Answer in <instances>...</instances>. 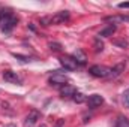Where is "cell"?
<instances>
[{
	"label": "cell",
	"mask_w": 129,
	"mask_h": 127,
	"mask_svg": "<svg viewBox=\"0 0 129 127\" xmlns=\"http://www.w3.org/2000/svg\"><path fill=\"white\" fill-rule=\"evenodd\" d=\"M17 23H18V18H17V17H14V15H11V14H6V15L3 17V21H2L0 29H2V32L9 33V32H12V29L17 26Z\"/></svg>",
	"instance_id": "6da1fadb"
},
{
	"label": "cell",
	"mask_w": 129,
	"mask_h": 127,
	"mask_svg": "<svg viewBox=\"0 0 129 127\" xmlns=\"http://www.w3.org/2000/svg\"><path fill=\"white\" fill-rule=\"evenodd\" d=\"M89 72H90V75H92V76H95V78H105V76H108L110 69H108L107 66L95 64V66H92V67L89 69Z\"/></svg>",
	"instance_id": "7a4b0ae2"
},
{
	"label": "cell",
	"mask_w": 129,
	"mask_h": 127,
	"mask_svg": "<svg viewBox=\"0 0 129 127\" xmlns=\"http://www.w3.org/2000/svg\"><path fill=\"white\" fill-rule=\"evenodd\" d=\"M69 81V78L66 76V75H62V73H54V75H51L50 76V79H48V82L51 84V85H66V82Z\"/></svg>",
	"instance_id": "3957f363"
},
{
	"label": "cell",
	"mask_w": 129,
	"mask_h": 127,
	"mask_svg": "<svg viewBox=\"0 0 129 127\" xmlns=\"http://www.w3.org/2000/svg\"><path fill=\"white\" fill-rule=\"evenodd\" d=\"M60 64L63 66L66 70H75V69L78 67L77 61H75L71 55H63V57H60Z\"/></svg>",
	"instance_id": "277c9868"
},
{
	"label": "cell",
	"mask_w": 129,
	"mask_h": 127,
	"mask_svg": "<svg viewBox=\"0 0 129 127\" xmlns=\"http://www.w3.org/2000/svg\"><path fill=\"white\" fill-rule=\"evenodd\" d=\"M69 20V12L68 11H60L56 15L51 17V24H63Z\"/></svg>",
	"instance_id": "5b68a950"
},
{
	"label": "cell",
	"mask_w": 129,
	"mask_h": 127,
	"mask_svg": "<svg viewBox=\"0 0 129 127\" xmlns=\"http://www.w3.org/2000/svg\"><path fill=\"white\" fill-rule=\"evenodd\" d=\"M125 67H126V61H120V63H117L114 67L110 69L108 76H110V78H117V76H120V75L125 72Z\"/></svg>",
	"instance_id": "8992f818"
},
{
	"label": "cell",
	"mask_w": 129,
	"mask_h": 127,
	"mask_svg": "<svg viewBox=\"0 0 129 127\" xmlns=\"http://www.w3.org/2000/svg\"><path fill=\"white\" fill-rule=\"evenodd\" d=\"M41 118V112L39 111H36V109H33L29 112V115L26 117V120H24V126L26 127H32L38 120Z\"/></svg>",
	"instance_id": "52a82bcc"
},
{
	"label": "cell",
	"mask_w": 129,
	"mask_h": 127,
	"mask_svg": "<svg viewBox=\"0 0 129 127\" xmlns=\"http://www.w3.org/2000/svg\"><path fill=\"white\" fill-rule=\"evenodd\" d=\"M102 103H104V97L101 94H92V96H89V99H87V106L90 109H95L98 106H101Z\"/></svg>",
	"instance_id": "ba28073f"
},
{
	"label": "cell",
	"mask_w": 129,
	"mask_h": 127,
	"mask_svg": "<svg viewBox=\"0 0 129 127\" xmlns=\"http://www.w3.org/2000/svg\"><path fill=\"white\" fill-rule=\"evenodd\" d=\"M3 79L11 82V84H21V78L12 70H5L3 72Z\"/></svg>",
	"instance_id": "9c48e42d"
},
{
	"label": "cell",
	"mask_w": 129,
	"mask_h": 127,
	"mask_svg": "<svg viewBox=\"0 0 129 127\" xmlns=\"http://www.w3.org/2000/svg\"><path fill=\"white\" fill-rule=\"evenodd\" d=\"M78 66H84V64L87 63V57H86V54H84V51L83 49H75L74 52H72V55H71Z\"/></svg>",
	"instance_id": "30bf717a"
},
{
	"label": "cell",
	"mask_w": 129,
	"mask_h": 127,
	"mask_svg": "<svg viewBox=\"0 0 129 127\" xmlns=\"http://www.w3.org/2000/svg\"><path fill=\"white\" fill-rule=\"evenodd\" d=\"M77 93L75 91V88L74 87H71V85H63L62 88H60V94H62V97H69V96H74Z\"/></svg>",
	"instance_id": "8fae6325"
},
{
	"label": "cell",
	"mask_w": 129,
	"mask_h": 127,
	"mask_svg": "<svg viewBox=\"0 0 129 127\" xmlns=\"http://www.w3.org/2000/svg\"><path fill=\"white\" fill-rule=\"evenodd\" d=\"M114 32H116V26H108V27H105L104 30H101V33H99V37L102 36V37H110V36H113L114 34Z\"/></svg>",
	"instance_id": "7c38bea8"
},
{
	"label": "cell",
	"mask_w": 129,
	"mask_h": 127,
	"mask_svg": "<svg viewBox=\"0 0 129 127\" xmlns=\"http://www.w3.org/2000/svg\"><path fill=\"white\" fill-rule=\"evenodd\" d=\"M105 21L116 24V23H122V21H129V18H128V17H107V18H105Z\"/></svg>",
	"instance_id": "4fadbf2b"
},
{
	"label": "cell",
	"mask_w": 129,
	"mask_h": 127,
	"mask_svg": "<svg viewBox=\"0 0 129 127\" xmlns=\"http://www.w3.org/2000/svg\"><path fill=\"white\" fill-rule=\"evenodd\" d=\"M72 99H74V102H75V103H83V102H87V97L83 94V93H78V91L72 96Z\"/></svg>",
	"instance_id": "5bb4252c"
},
{
	"label": "cell",
	"mask_w": 129,
	"mask_h": 127,
	"mask_svg": "<svg viewBox=\"0 0 129 127\" xmlns=\"http://www.w3.org/2000/svg\"><path fill=\"white\" fill-rule=\"evenodd\" d=\"M93 46H95V51H96V52H102V51H104V42L101 40V37H99V36L95 39Z\"/></svg>",
	"instance_id": "9a60e30c"
},
{
	"label": "cell",
	"mask_w": 129,
	"mask_h": 127,
	"mask_svg": "<svg viewBox=\"0 0 129 127\" xmlns=\"http://www.w3.org/2000/svg\"><path fill=\"white\" fill-rule=\"evenodd\" d=\"M113 43L116 46H120V48H128L129 46L128 40H125V39H116V40H113Z\"/></svg>",
	"instance_id": "2e32d148"
},
{
	"label": "cell",
	"mask_w": 129,
	"mask_h": 127,
	"mask_svg": "<svg viewBox=\"0 0 129 127\" xmlns=\"http://www.w3.org/2000/svg\"><path fill=\"white\" fill-rule=\"evenodd\" d=\"M116 127H129V121L125 117H119V120L116 123Z\"/></svg>",
	"instance_id": "e0dca14e"
},
{
	"label": "cell",
	"mask_w": 129,
	"mask_h": 127,
	"mask_svg": "<svg viewBox=\"0 0 129 127\" xmlns=\"http://www.w3.org/2000/svg\"><path fill=\"white\" fill-rule=\"evenodd\" d=\"M48 46H50V49H51V51H54V52H57V51H60V49H62V45H60L59 42H51Z\"/></svg>",
	"instance_id": "ac0fdd59"
},
{
	"label": "cell",
	"mask_w": 129,
	"mask_h": 127,
	"mask_svg": "<svg viewBox=\"0 0 129 127\" xmlns=\"http://www.w3.org/2000/svg\"><path fill=\"white\" fill-rule=\"evenodd\" d=\"M123 102H125V105L129 108V90L125 93V94H123Z\"/></svg>",
	"instance_id": "d6986e66"
},
{
	"label": "cell",
	"mask_w": 129,
	"mask_h": 127,
	"mask_svg": "<svg viewBox=\"0 0 129 127\" xmlns=\"http://www.w3.org/2000/svg\"><path fill=\"white\" fill-rule=\"evenodd\" d=\"M119 8H120V9H129V2H125V3H119Z\"/></svg>",
	"instance_id": "ffe728a7"
},
{
	"label": "cell",
	"mask_w": 129,
	"mask_h": 127,
	"mask_svg": "<svg viewBox=\"0 0 129 127\" xmlns=\"http://www.w3.org/2000/svg\"><path fill=\"white\" fill-rule=\"evenodd\" d=\"M6 14L5 12H0V26H2V21H3V17H5Z\"/></svg>",
	"instance_id": "44dd1931"
},
{
	"label": "cell",
	"mask_w": 129,
	"mask_h": 127,
	"mask_svg": "<svg viewBox=\"0 0 129 127\" xmlns=\"http://www.w3.org/2000/svg\"><path fill=\"white\" fill-rule=\"evenodd\" d=\"M41 127H47V126H45V124H42V126H41Z\"/></svg>",
	"instance_id": "7402d4cb"
},
{
	"label": "cell",
	"mask_w": 129,
	"mask_h": 127,
	"mask_svg": "<svg viewBox=\"0 0 129 127\" xmlns=\"http://www.w3.org/2000/svg\"><path fill=\"white\" fill-rule=\"evenodd\" d=\"M59 127H60V126H59Z\"/></svg>",
	"instance_id": "603a6c76"
}]
</instances>
